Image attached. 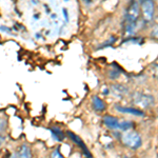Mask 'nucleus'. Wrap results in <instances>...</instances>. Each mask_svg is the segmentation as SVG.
Returning <instances> with one entry per match:
<instances>
[{"instance_id":"f257e3e1","label":"nucleus","mask_w":158,"mask_h":158,"mask_svg":"<svg viewBox=\"0 0 158 158\" xmlns=\"http://www.w3.org/2000/svg\"><path fill=\"white\" fill-rule=\"evenodd\" d=\"M121 138H122V142L127 147H129L130 149H133V150L138 149L142 143L140 135L134 131H126L123 135H122Z\"/></svg>"},{"instance_id":"f03ea898","label":"nucleus","mask_w":158,"mask_h":158,"mask_svg":"<svg viewBox=\"0 0 158 158\" xmlns=\"http://www.w3.org/2000/svg\"><path fill=\"white\" fill-rule=\"evenodd\" d=\"M140 14V10L139 6L135 0L130 3L129 7L127 9L126 12V19H127V23H136L137 19L139 17Z\"/></svg>"},{"instance_id":"7ed1b4c3","label":"nucleus","mask_w":158,"mask_h":158,"mask_svg":"<svg viewBox=\"0 0 158 158\" xmlns=\"http://www.w3.org/2000/svg\"><path fill=\"white\" fill-rule=\"evenodd\" d=\"M133 101L136 106H140V108H149L154 103V98L151 95H146V94L136 93L133 97Z\"/></svg>"},{"instance_id":"20e7f679","label":"nucleus","mask_w":158,"mask_h":158,"mask_svg":"<svg viewBox=\"0 0 158 158\" xmlns=\"http://www.w3.org/2000/svg\"><path fill=\"white\" fill-rule=\"evenodd\" d=\"M154 2L153 0H144L141 2V12L143 19L147 22H151L154 17Z\"/></svg>"},{"instance_id":"39448f33","label":"nucleus","mask_w":158,"mask_h":158,"mask_svg":"<svg viewBox=\"0 0 158 158\" xmlns=\"http://www.w3.org/2000/svg\"><path fill=\"white\" fill-rule=\"evenodd\" d=\"M103 122H104V124L110 129H114V130L119 129V121H118V119L114 116H110V115L104 116Z\"/></svg>"},{"instance_id":"423d86ee","label":"nucleus","mask_w":158,"mask_h":158,"mask_svg":"<svg viewBox=\"0 0 158 158\" xmlns=\"http://www.w3.org/2000/svg\"><path fill=\"white\" fill-rule=\"evenodd\" d=\"M68 135L70 136V138L73 140L75 143H77L78 146H80V148L81 149H83V151H85V155H86V157L88 158H92V156H91V154L89 153V151H88V149L85 148V144L83 143V141L81 140L79 137L77 136L76 134H74V133H72V132H68Z\"/></svg>"},{"instance_id":"0eeeda50","label":"nucleus","mask_w":158,"mask_h":158,"mask_svg":"<svg viewBox=\"0 0 158 158\" xmlns=\"http://www.w3.org/2000/svg\"><path fill=\"white\" fill-rule=\"evenodd\" d=\"M15 158H31V150L27 144H22L19 147L18 151L14 155Z\"/></svg>"},{"instance_id":"6e6552de","label":"nucleus","mask_w":158,"mask_h":158,"mask_svg":"<svg viewBox=\"0 0 158 158\" xmlns=\"http://www.w3.org/2000/svg\"><path fill=\"white\" fill-rule=\"evenodd\" d=\"M116 110L121 113H128V114H132V115L135 116H142L143 113L141 111L137 109H133V108H122V106H116Z\"/></svg>"},{"instance_id":"1a4fd4ad","label":"nucleus","mask_w":158,"mask_h":158,"mask_svg":"<svg viewBox=\"0 0 158 158\" xmlns=\"http://www.w3.org/2000/svg\"><path fill=\"white\" fill-rule=\"evenodd\" d=\"M112 90H113L114 94L118 96V97H122V96H124L127 93H128V89H127L126 86L120 85H113V88H112Z\"/></svg>"},{"instance_id":"9d476101","label":"nucleus","mask_w":158,"mask_h":158,"mask_svg":"<svg viewBox=\"0 0 158 158\" xmlns=\"http://www.w3.org/2000/svg\"><path fill=\"white\" fill-rule=\"evenodd\" d=\"M93 106H94V109L98 112H101L106 109V104H104L103 101L99 97H97V96H94L93 97Z\"/></svg>"},{"instance_id":"9b49d317","label":"nucleus","mask_w":158,"mask_h":158,"mask_svg":"<svg viewBox=\"0 0 158 158\" xmlns=\"http://www.w3.org/2000/svg\"><path fill=\"white\" fill-rule=\"evenodd\" d=\"M50 131H51V133H52V136L54 137L55 140L61 141V140H63V138H64V134H63V132L58 128H51Z\"/></svg>"},{"instance_id":"f8f14e48","label":"nucleus","mask_w":158,"mask_h":158,"mask_svg":"<svg viewBox=\"0 0 158 158\" xmlns=\"http://www.w3.org/2000/svg\"><path fill=\"white\" fill-rule=\"evenodd\" d=\"M132 128V123L130 121H119V130L128 131Z\"/></svg>"},{"instance_id":"ddd939ff","label":"nucleus","mask_w":158,"mask_h":158,"mask_svg":"<svg viewBox=\"0 0 158 158\" xmlns=\"http://www.w3.org/2000/svg\"><path fill=\"white\" fill-rule=\"evenodd\" d=\"M51 158H64L62 156V154L60 153L59 149H55L54 151L52 152V154H51Z\"/></svg>"},{"instance_id":"4468645a","label":"nucleus","mask_w":158,"mask_h":158,"mask_svg":"<svg viewBox=\"0 0 158 158\" xmlns=\"http://www.w3.org/2000/svg\"><path fill=\"white\" fill-rule=\"evenodd\" d=\"M6 128V121L4 120H0V132H2Z\"/></svg>"},{"instance_id":"2eb2a0df","label":"nucleus","mask_w":158,"mask_h":158,"mask_svg":"<svg viewBox=\"0 0 158 158\" xmlns=\"http://www.w3.org/2000/svg\"><path fill=\"white\" fill-rule=\"evenodd\" d=\"M153 72H154L155 77H156V78L158 79V65H156V67L154 68V70H153Z\"/></svg>"},{"instance_id":"dca6fc26","label":"nucleus","mask_w":158,"mask_h":158,"mask_svg":"<svg viewBox=\"0 0 158 158\" xmlns=\"http://www.w3.org/2000/svg\"><path fill=\"white\" fill-rule=\"evenodd\" d=\"M11 158H15V156H14V155H13V156H12Z\"/></svg>"},{"instance_id":"f3484780","label":"nucleus","mask_w":158,"mask_h":158,"mask_svg":"<svg viewBox=\"0 0 158 158\" xmlns=\"http://www.w3.org/2000/svg\"><path fill=\"white\" fill-rule=\"evenodd\" d=\"M142 1H144V0H140V2H142Z\"/></svg>"},{"instance_id":"a211bd4d","label":"nucleus","mask_w":158,"mask_h":158,"mask_svg":"<svg viewBox=\"0 0 158 158\" xmlns=\"http://www.w3.org/2000/svg\"><path fill=\"white\" fill-rule=\"evenodd\" d=\"M0 147H1V141H0Z\"/></svg>"}]
</instances>
